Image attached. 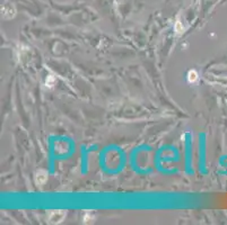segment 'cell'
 <instances>
[{
    "label": "cell",
    "instance_id": "6da1fadb",
    "mask_svg": "<svg viewBox=\"0 0 227 225\" xmlns=\"http://www.w3.org/2000/svg\"><path fill=\"white\" fill-rule=\"evenodd\" d=\"M64 211H52L49 215V222L50 223H60L64 217Z\"/></svg>",
    "mask_w": 227,
    "mask_h": 225
},
{
    "label": "cell",
    "instance_id": "7a4b0ae2",
    "mask_svg": "<svg viewBox=\"0 0 227 225\" xmlns=\"http://www.w3.org/2000/svg\"><path fill=\"white\" fill-rule=\"evenodd\" d=\"M46 179H48V174L45 171H39L35 174V181H36V184L39 186H42V185L45 184Z\"/></svg>",
    "mask_w": 227,
    "mask_h": 225
},
{
    "label": "cell",
    "instance_id": "3957f363",
    "mask_svg": "<svg viewBox=\"0 0 227 225\" xmlns=\"http://www.w3.org/2000/svg\"><path fill=\"white\" fill-rule=\"evenodd\" d=\"M1 11H2V17H3V18H7V19L12 18V17H14V14H15L14 8H12L11 6H8V5L3 6V8H2V10Z\"/></svg>",
    "mask_w": 227,
    "mask_h": 225
},
{
    "label": "cell",
    "instance_id": "277c9868",
    "mask_svg": "<svg viewBox=\"0 0 227 225\" xmlns=\"http://www.w3.org/2000/svg\"><path fill=\"white\" fill-rule=\"evenodd\" d=\"M197 79H198V73L194 70H192V71H190L188 73V80L190 82L197 81Z\"/></svg>",
    "mask_w": 227,
    "mask_h": 225
},
{
    "label": "cell",
    "instance_id": "5b68a950",
    "mask_svg": "<svg viewBox=\"0 0 227 225\" xmlns=\"http://www.w3.org/2000/svg\"><path fill=\"white\" fill-rule=\"evenodd\" d=\"M174 28H175V32H177L179 34H181V33L183 32V29H184V28H183V25H182L180 21H176Z\"/></svg>",
    "mask_w": 227,
    "mask_h": 225
},
{
    "label": "cell",
    "instance_id": "8992f818",
    "mask_svg": "<svg viewBox=\"0 0 227 225\" xmlns=\"http://www.w3.org/2000/svg\"><path fill=\"white\" fill-rule=\"evenodd\" d=\"M84 221H85V222H88V221H93V215L91 214V213H87V214L85 215V217H84Z\"/></svg>",
    "mask_w": 227,
    "mask_h": 225
}]
</instances>
